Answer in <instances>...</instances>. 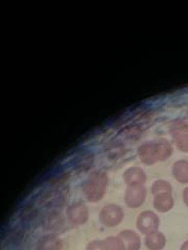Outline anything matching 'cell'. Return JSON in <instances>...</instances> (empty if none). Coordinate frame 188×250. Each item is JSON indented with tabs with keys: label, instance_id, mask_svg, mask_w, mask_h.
Listing matches in <instances>:
<instances>
[{
	"label": "cell",
	"instance_id": "6da1fadb",
	"mask_svg": "<svg viewBox=\"0 0 188 250\" xmlns=\"http://www.w3.org/2000/svg\"><path fill=\"white\" fill-rule=\"evenodd\" d=\"M108 179L105 173H95L90 176L84 185V192L89 201L96 202L104 196Z\"/></svg>",
	"mask_w": 188,
	"mask_h": 250
},
{
	"label": "cell",
	"instance_id": "7a4b0ae2",
	"mask_svg": "<svg viewBox=\"0 0 188 250\" xmlns=\"http://www.w3.org/2000/svg\"><path fill=\"white\" fill-rule=\"evenodd\" d=\"M123 210L121 207L118 205H107L101 209L99 214V219L103 224L108 228H113V226L118 225L123 219Z\"/></svg>",
	"mask_w": 188,
	"mask_h": 250
},
{
	"label": "cell",
	"instance_id": "3957f363",
	"mask_svg": "<svg viewBox=\"0 0 188 250\" xmlns=\"http://www.w3.org/2000/svg\"><path fill=\"white\" fill-rule=\"evenodd\" d=\"M137 228L138 229L148 236L153 232H156L159 228V218L156 214L150 210H145L139 214L137 219Z\"/></svg>",
	"mask_w": 188,
	"mask_h": 250
},
{
	"label": "cell",
	"instance_id": "277c9868",
	"mask_svg": "<svg viewBox=\"0 0 188 250\" xmlns=\"http://www.w3.org/2000/svg\"><path fill=\"white\" fill-rule=\"evenodd\" d=\"M146 196V191L142 184L130 185L128 186L127 193H125V202L130 208H138L144 202Z\"/></svg>",
	"mask_w": 188,
	"mask_h": 250
},
{
	"label": "cell",
	"instance_id": "5b68a950",
	"mask_svg": "<svg viewBox=\"0 0 188 250\" xmlns=\"http://www.w3.org/2000/svg\"><path fill=\"white\" fill-rule=\"evenodd\" d=\"M171 135L179 149L188 152V125L183 121H176L171 126Z\"/></svg>",
	"mask_w": 188,
	"mask_h": 250
},
{
	"label": "cell",
	"instance_id": "8992f818",
	"mask_svg": "<svg viewBox=\"0 0 188 250\" xmlns=\"http://www.w3.org/2000/svg\"><path fill=\"white\" fill-rule=\"evenodd\" d=\"M67 217L74 224H82L88 219V208L82 201H76L66 210Z\"/></svg>",
	"mask_w": 188,
	"mask_h": 250
},
{
	"label": "cell",
	"instance_id": "52a82bcc",
	"mask_svg": "<svg viewBox=\"0 0 188 250\" xmlns=\"http://www.w3.org/2000/svg\"><path fill=\"white\" fill-rule=\"evenodd\" d=\"M138 153L141 161L145 164H154L156 161H159L157 142L145 143L140 146Z\"/></svg>",
	"mask_w": 188,
	"mask_h": 250
},
{
	"label": "cell",
	"instance_id": "ba28073f",
	"mask_svg": "<svg viewBox=\"0 0 188 250\" xmlns=\"http://www.w3.org/2000/svg\"><path fill=\"white\" fill-rule=\"evenodd\" d=\"M174 207V198L169 193H161L155 195L154 208L160 213H166Z\"/></svg>",
	"mask_w": 188,
	"mask_h": 250
},
{
	"label": "cell",
	"instance_id": "9c48e42d",
	"mask_svg": "<svg viewBox=\"0 0 188 250\" xmlns=\"http://www.w3.org/2000/svg\"><path fill=\"white\" fill-rule=\"evenodd\" d=\"M119 237L123 242L124 250H139L140 239L136 232L132 230H123L120 232Z\"/></svg>",
	"mask_w": 188,
	"mask_h": 250
},
{
	"label": "cell",
	"instance_id": "30bf717a",
	"mask_svg": "<svg viewBox=\"0 0 188 250\" xmlns=\"http://www.w3.org/2000/svg\"><path fill=\"white\" fill-rule=\"evenodd\" d=\"M166 244V239L162 232L156 231L145 238V245L151 250H161Z\"/></svg>",
	"mask_w": 188,
	"mask_h": 250
},
{
	"label": "cell",
	"instance_id": "8fae6325",
	"mask_svg": "<svg viewBox=\"0 0 188 250\" xmlns=\"http://www.w3.org/2000/svg\"><path fill=\"white\" fill-rule=\"evenodd\" d=\"M62 241L53 234L43 237L38 244V250H61Z\"/></svg>",
	"mask_w": 188,
	"mask_h": 250
},
{
	"label": "cell",
	"instance_id": "7c38bea8",
	"mask_svg": "<svg viewBox=\"0 0 188 250\" xmlns=\"http://www.w3.org/2000/svg\"><path fill=\"white\" fill-rule=\"evenodd\" d=\"M172 174L178 182L182 184L188 183V162L178 161L172 167Z\"/></svg>",
	"mask_w": 188,
	"mask_h": 250
},
{
	"label": "cell",
	"instance_id": "4fadbf2b",
	"mask_svg": "<svg viewBox=\"0 0 188 250\" xmlns=\"http://www.w3.org/2000/svg\"><path fill=\"white\" fill-rule=\"evenodd\" d=\"M63 226V218L58 213H50L43 219V228L48 231L59 230Z\"/></svg>",
	"mask_w": 188,
	"mask_h": 250
},
{
	"label": "cell",
	"instance_id": "5bb4252c",
	"mask_svg": "<svg viewBox=\"0 0 188 250\" xmlns=\"http://www.w3.org/2000/svg\"><path fill=\"white\" fill-rule=\"evenodd\" d=\"M124 181L127 182L128 186L130 185H138L144 184L145 174L144 172L139 168H131L124 174Z\"/></svg>",
	"mask_w": 188,
	"mask_h": 250
},
{
	"label": "cell",
	"instance_id": "9a60e30c",
	"mask_svg": "<svg viewBox=\"0 0 188 250\" xmlns=\"http://www.w3.org/2000/svg\"><path fill=\"white\" fill-rule=\"evenodd\" d=\"M157 148H158V155H159V161H164L168 159L171 154V146L167 142L166 140H159L157 141Z\"/></svg>",
	"mask_w": 188,
	"mask_h": 250
},
{
	"label": "cell",
	"instance_id": "2e32d148",
	"mask_svg": "<svg viewBox=\"0 0 188 250\" xmlns=\"http://www.w3.org/2000/svg\"><path fill=\"white\" fill-rule=\"evenodd\" d=\"M171 186L169 183L165 181H156L152 187V192L154 195L161 194V193H169L171 194Z\"/></svg>",
	"mask_w": 188,
	"mask_h": 250
},
{
	"label": "cell",
	"instance_id": "e0dca14e",
	"mask_svg": "<svg viewBox=\"0 0 188 250\" xmlns=\"http://www.w3.org/2000/svg\"><path fill=\"white\" fill-rule=\"evenodd\" d=\"M108 250H124L123 242L120 237H110L106 240Z\"/></svg>",
	"mask_w": 188,
	"mask_h": 250
},
{
	"label": "cell",
	"instance_id": "ac0fdd59",
	"mask_svg": "<svg viewBox=\"0 0 188 250\" xmlns=\"http://www.w3.org/2000/svg\"><path fill=\"white\" fill-rule=\"evenodd\" d=\"M36 215V208L33 205H27L21 209L20 212V218L23 221H29L34 218Z\"/></svg>",
	"mask_w": 188,
	"mask_h": 250
},
{
	"label": "cell",
	"instance_id": "d6986e66",
	"mask_svg": "<svg viewBox=\"0 0 188 250\" xmlns=\"http://www.w3.org/2000/svg\"><path fill=\"white\" fill-rule=\"evenodd\" d=\"M87 250H108L107 242L105 241H92L87 245Z\"/></svg>",
	"mask_w": 188,
	"mask_h": 250
},
{
	"label": "cell",
	"instance_id": "ffe728a7",
	"mask_svg": "<svg viewBox=\"0 0 188 250\" xmlns=\"http://www.w3.org/2000/svg\"><path fill=\"white\" fill-rule=\"evenodd\" d=\"M182 198H183V201H184L185 205L188 207V187L183 191Z\"/></svg>",
	"mask_w": 188,
	"mask_h": 250
},
{
	"label": "cell",
	"instance_id": "44dd1931",
	"mask_svg": "<svg viewBox=\"0 0 188 250\" xmlns=\"http://www.w3.org/2000/svg\"><path fill=\"white\" fill-rule=\"evenodd\" d=\"M180 250H188V240L184 242V243L181 246V249H180Z\"/></svg>",
	"mask_w": 188,
	"mask_h": 250
}]
</instances>
